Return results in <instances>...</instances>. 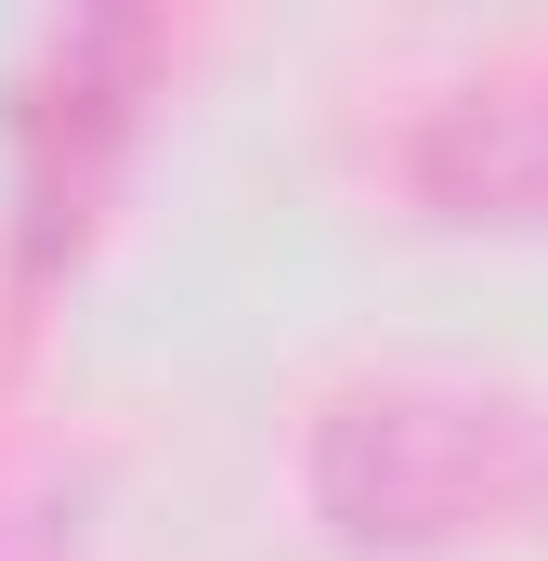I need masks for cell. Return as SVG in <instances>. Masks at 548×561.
<instances>
[{
    "instance_id": "obj_1",
    "label": "cell",
    "mask_w": 548,
    "mask_h": 561,
    "mask_svg": "<svg viewBox=\"0 0 548 561\" xmlns=\"http://www.w3.org/2000/svg\"><path fill=\"white\" fill-rule=\"evenodd\" d=\"M313 496L340 536H392V549H431V536H483L510 510L548 496V444L523 405H483V392H353L327 444H313Z\"/></svg>"
}]
</instances>
